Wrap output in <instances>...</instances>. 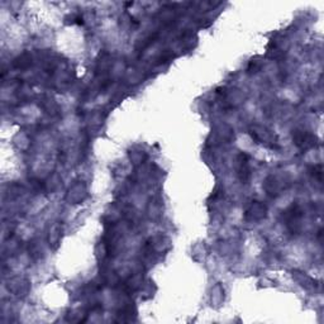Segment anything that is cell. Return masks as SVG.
Wrapping results in <instances>:
<instances>
[{"instance_id":"cell-2","label":"cell","mask_w":324,"mask_h":324,"mask_svg":"<svg viewBox=\"0 0 324 324\" xmlns=\"http://www.w3.org/2000/svg\"><path fill=\"white\" fill-rule=\"evenodd\" d=\"M293 140L294 143L298 146L300 150L308 151L311 148H315L319 145V140L313 135V133L304 131V129H295L293 131Z\"/></svg>"},{"instance_id":"cell-4","label":"cell","mask_w":324,"mask_h":324,"mask_svg":"<svg viewBox=\"0 0 324 324\" xmlns=\"http://www.w3.org/2000/svg\"><path fill=\"white\" fill-rule=\"evenodd\" d=\"M266 211L267 209L264 204H261L260 201H252V204L246 210V218L258 221V219H262L266 215Z\"/></svg>"},{"instance_id":"cell-5","label":"cell","mask_w":324,"mask_h":324,"mask_svg":"<svg viewBox=\"0 0 324 324\" xmlns=\"http://www.w3.org/2000/svg\"><path fill=\"white\" fill-rule=\"evenodd\" d=\"M293 277H295L296 281H298L301 286L306 287V289H315L316 287L315 280H313L310 276H308L305 272L293 271Z\"/></svg>"},{"instance_id":"cell-1","label":"cell","mask_w":324,"mask_h":324,"mask_svg":"<svg viewBox=\"0 0 324 324\" xmlns=\"http://www.w3.org/2000/svg\"><path fill=\"white\" fill-rule=\"evenodd\" d=\"M250 135L252 137V140L255 141L258 145H264L265 147H269L271 150H279V145H277L276 136L274 135L272 131H270L269 128L262 126H255L251 127Z\"/></svg>"},{"instance_id":"cell-3","label":"cell","mask_w":324,"mask_h":324,"mask_svg":"<svg viewBox=\"0 0 324 324\" xmlns=\"http://www.w3.org/2000/svg\"><path fill=\"white\" fill-rule=\"evenodd\" d=\"M238 167V177L242 181V184H247V181L251 177V169H250V161H248V156L246 153H240L237 158Z\"/></svg>"},{"instance_id":"cell-6","label":"cell","mask_w":324,"mask_h":324,"mask_svg":"<svg viewBox=\"0 0 324 324\" xmlns=\"http://www.w3.org/2000/svg\"><path fill=\"white\" fill-rule=\"evenodd\" d=\"M310 171H311V175L314 176V179H316L319 182H320L321 181V165H314V166H311Z\"/></svg>"}]
</instances>
